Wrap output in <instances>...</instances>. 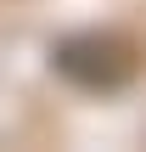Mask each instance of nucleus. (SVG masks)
I'll use <instances>...</instances> for the list:
<instances>
[{
	"label": "nucleus",
	"instance_id": "1",
	"mask_svg": "<svg viewBox=\"0 0 146 152\" xmlns=\"http://www.w3.org/2000/svg\"><path fill=\"white\" fill-rule=\"evenodd\" d=\"M51 62H56V73L73 79L79 90H124V85L141 79L146 45L129 39V34H118V28H84V34L56 39Z\"/></svg>",
	"mask_w": 146,
	"mask_h": 152
}]
</instances>
